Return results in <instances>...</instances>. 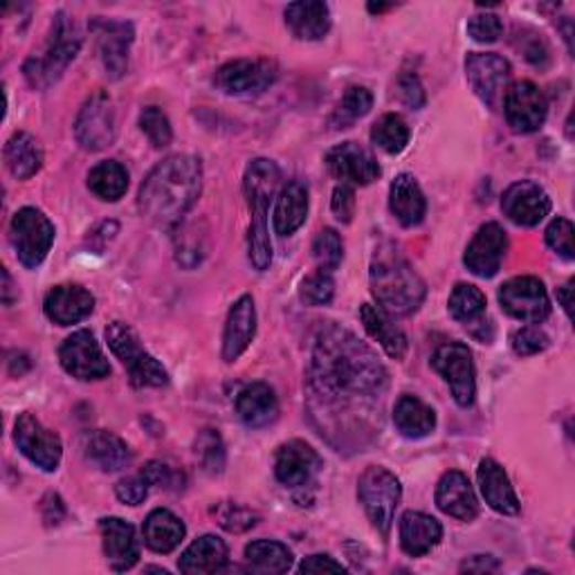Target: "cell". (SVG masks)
Segmentation results:
<instances>
[{"mask_svg": "<svg viewBox=\"0 0 575 575\" xmlns=\"http://www.w3.org/2000/svg\"><path fill=\"white\" fill-rule=\"evenodd\" d=\"M503 32V25L497 14H477L468 21V34L477 43H494Z\"/></svg>", "mask_w": 575, "mask_h": 575, "instance_id": "816d5d0a", "label": "cell"}, {"mask_svg": "<svg viewBox=\"0 0 575 575\" xmlns=\"http://www.w3.org/2000/svg\"><path fill=\"white\" fill-rule=\"evenodd\" d=\"M115 110L106 93H95L82 108L75 136L86 151H104L115 140Z\"/></svg>", "mask_w": 575, "mask_h": 575, "instance_id": "9a60e30c", "label": "cell"}, {"mask_svg": "<svg viewBox=\"0 0 575 575\" xmlns=\"http://www.w3.org/2000/svg\"><path fill=\"white\" fill-rule=\"evenodd\" d=\"M88 187L93 194L99 196L102 201L115 203L126 194V189H129V171H126V167H121L115 160L99 162L88 173Z\"/></svg>", "mask_w": 575, "mask_h": 575, "instance_id": "74e56055", "label": "cell"}, {"mask_svg": "<svg viewBox=\"0 0 575 575\" xmlns=\"http://www.w3.org/2000/svg\"><path fill=\"white\" fill-rule=\"evenodd\" d=\"M203 187V164L194 156H169L140 187V210L156 225L178 223L196 203Z\"/></svg>", "mask_w": 575, "mask_h": 575, "instance_id": "7a4b0ae2", "label": "cell"}, {"mask_svg": "<svg viewBox=\"0 0 575 575\" xmlns=\"http://www.w3.org/2000/svg\"><path fill=\"white\" fill-rule=\"evenodd\" d=\"M546 243L553 252H557L564 262L575 259L573 247V223L568 219H555L546 230Z\"/></svg>", "mask_w": 575, "mask_h": 575, "instance_id": "c3c4849f", "label": "cell"}, {"mask_svg": "<svg viewBox=\"0 0 575 575\" xmlns=\"http://www.w3.org/2000/svg\"><path fill=\"white\" fill-rule=\"evenodd\" d=\"M331 207L340 223H351L355 216V191L349 184H338L333 191Z\"/></svg>", "mask_w": 575, "mask_h": 575, "instance_id": "db71d44e", "label": "cell"}, {"mask_svg": "<svg viewBox=\"0 0 575 575\" xmlns=\"http://www.w3.org/2000/svg\"><path fill=\"white\" fill-rule=\"evenodd\" d=\"M10 238L19 262L25 268H36L43 264L54 243V225L41 210L23 207L12 219Z\"/></svg>", "mask_w": 575, "mask_h": 575, "instance_id": "ba28073f", "label": "cell"}, {"mask_svg": "<svg viewBox=\"0 0 575 575\" xmlns=\"http://www.w3.org/2000/svg\"><path fill=\"white\" fill-rule=\"evenodd\" d=\"M501 210L515 225L535 227L549 216L551 199L537 182L520 180L505 189Z\"/></svg>", "mask_w": 575, "mask_h": 575, "instance_id": "e0dca14e", "label": "cell"}, {"mask_svg": "<svg viewBox=\"0 0 575 575\" xmlns=\"http://www.w3.org/2000/svg\"><path fill=\"white\" fill-rule=\"evenodd\" d=\"M196 457L207 475H221L225 468V445L216 429H203L196 438Z\"/></svg>", "mask_w": 575, "mask_h": 575, "instance_id": "ee69618b", "label": "cell"}, {"mask_svg": "<svg viewBox=\"0 0 575 575\" xmlns=\"http://www.w3.org/2000/svg\"><path fill=\"white\" fill-rule=\"evenodd\" d=\"M390 207L392 214L398 219L403 227L420 225L427 212V201L423 196V189L414 175L401 173L390 189Z\"/></svg>", "mask_w": 575, "mask_h": 575, "instance_id": "f1b7e54d", "label": "cell"}, {"mask_svg": "<svg viewBox=\"0 0 575 575\" xmlns=\"http://www.w3.org/2000/svg\"><path fill=\"white\" fill-rule=\"evenodd\" d=\"M279 182H281V171L268 158L252 160L245 171V180H243L247 205L252 210L249 234H247V257H249V264L254 266V270H259V273H266L273 264L268 207L277 194Z\"/></svg>", "mask_w": 575, "mask_h": 575, "instance_id": "3957f363", "label": "cell"}, {"mask_svg": "<svg viewBox=\"0 0 575 575\" xmlns=\"http://www.w3.org/2000/svg\"><path fill=\"white\" fill-rule=\"evenodd\" d=\"M3 281H6V286H3V299H6V304L10 306L12 304V297H10V292H12V277H10V273L3 268Z\"/></svg>", "mask_w": 575, "mask_h": 575, "instance_id": "6125c7cd", "label": "cell"}, {"mask_svg": "<svg viewBox=\"0 0 575 575\" xmlns=\"http://www.w3.org/2000/svg\"><path fill=\"white\" fill-rule=\"evenodd\" d=\"M360 319L366 329V333L385 349V353L392 360H403L407 355V338L405 333L392 322L385 310H380L371 304H364L360 308Z\"/></svg>", "mask_w": 575, "mask_h": 575, "instance_id": "1f68e13d", "label": "cell"}, {"mask_svg": "<svg viewBox=\"0 0 575 575\" xmlns=\"http://www.w3.org/2000/svg\"><path fill=\"white\" fill-rule=\"evenodd\" d=\"M286 25L301 41H319L331 30V10L319 0H301L286 8Z\"/></svg>", "mask_w": 575, "mask_h": 575, "instance_id": "83f0119b", "label": "cell"}, {"mask_svg": "<svg viewBox=\"0 0 575 575\" xmlns=\"http://www.w3.org/2000/svg\"><path fill=\"white\" fill-rule=\"evenodd\" d=\"M327 169L342 184H371L380 178V164L373 153L358 142L338 145L327 153Z\"/></svg>", "mask_w": 575, "mask_h": 575, "instance_id": "ffe728a7", "label": "cell"}, {"mask_svg": "<svg viewBox=\"0 0 575 575\" xmlns=\"http://www.w3.org/2000/svg\"><path fill=\"white\" fill-rule=\"evenodd\" d=\"M510 347L522 358L537 355L549 349V336L535 327H522L510 338Z\"/></svg>", "mask_w": 575, "mask_h": 575, "instance_id": "681fc988", "label": "cell"}, {"mask_svg": "<svg viewBox=\"0 0 575 575\" xmlns=\"http://www.w3.org/2000/svg\"><path fill=\"white\" fill-rule=\"evenodd\" d=\"M95 308V297L77 284L56 286L47 292L43 310L50 322L58 327H71L86 319Z\"/></svg>", "mask_w": 575, "mask_h": 575, "instance_id": "7402d4cb", "label": "cell"}, {"mask_svg": "<svg viewBox=\"0 0 575 575\" xmlns=\"http://www.w3.org/2000/svg\"><path fill=\"white\" fill-rule=\"evenodd\" d=\"M115 494L121 503L126 505H140L145 503L147 494H149V483L147 479L140 475V477H129V479H121L117 486H115Z\"/></svg>", "mask_w": 575, "mask_h": 575, "instance_id": "f5cc1de1", "label": "cell"}, {"mask_svg": "<svg viewBox=\"0 0 575 575\" xmlns=\"http://www.w3.org/2000/svg\"><path fill=\"white\" fill-rule=\"evenodd\" d=\"M184 524L171 510L158 508L145 522V544L156 553H171L184 540Z\"/></svg>", "mask_w": 575, "mask_h": 575, "instance_id": "e575fe53", "label": "cell"}, {"mask_svg": "<svg viewBox=\"0 0 575 575\" xmlns=\"http://www.w3.org/2000/svg\"><path fill=\"white\" fill-rule=\"evenodd\" d=\"M440 540H443V526H440L438 520H434L425 513H416V510H409V513L403 515V520H401V546L407 555L423 557Z\"/></svg>", "mask_w": 575, "mask_h": 575, "instance_id": "f546056e", "label": "cell"}, {"mask_svg": "<svg viewBox=\"0 0 575 575\" xmlns=\"http://www.w3.org/2000/svg\"><path fill=\"white\" fill-rule=\"evenodd\" d=\"M394 423L407 438H425L436 427V414L416 396H401L394 407Z\"/></svg>", "mask_w": 575, "mask_h": 575, "instance_id": "d590c367", "label": "cell"}, {"mask_svg": "<svg viewBox=\"0 0 575 575\" xmlns=\"http://www.w3.org/2000/svg\"><path fill=\"white\" fill-rule=\"evenodd\" d=\"M371 140L377 149H382L390 156H396L405 151L409 145V126L401 115H382L371 129Z\"/></svg>", "mask_w": 575, "mask_h": 575, "instance_id": "ab89813d", "label": "cell"}, {"mask_svg": "<svg viewBox=\"0 0 575 575\" xmlns=\"http://www.w3.org/2000/svg\"><path fill=\"white\" fill-rule=\"evenodd\" d=\"M14 443L23 457H28L36 468L54 472L63 457V445L58 434L47 429L36 416L21 414L14 423Z\"/></svg>", "mask_w": 575, "mask_h": 575, "instance_id": "7c38bea8", "label": "cell"}, {"mask_svg": "<svg viewBox=\"0 0 575 575\" xmlns=\"http://www.w3.org/2000/svg\"><path fill=\"white\" fill-rule=\"evenodd\" d=\"M347 568L329 555H310L299 564V573H344Z\"/></svg>", "mask_w": 575, "mask_h": 575, "instance_id": "6f0895ef", "label": "cell"}, {"mask_svg": "<svg viewBox=\"0 0 575 575\" xmlns=\"http://www.w3.org/2000/svg\"><path fill=\"white\" fill-rule=\"evenodd\" d=\"M104 537V553L113 571H129L140 557V544L136 529L119 518H106L99 522Z\"/></svg>", "mask_w": 575, "mask_h": 575, "instance_id": "d4e9b609", "label": "cell"}, {"mask_svg": "<svg viewBox=\"0 0 575 575\" xmlns=\"http://www.w3.org/2000/svg\"><path fill=\"white\" fill-rule=\"evenodd\" d=\"M398 95L409 108H423L425 106V90L416 75H403L398 79Z\"/></svg>", "mask_w": 575, "mask_h": 575, "instance_id": "9f6ffc18", "label": "cell"}, {"mask_svg": "<svg viewBox=\"0 0 575 575\" xmlns=\"http://www.w3.org/2000/svg\"><path fill=\"white\" fill-rule=\"evenodd\" d=\"M499 304L510 315L526 324H540L551 315L546 288L535 277H515L499 288Z\"/></svg>", "mask_w": 575, "mask_h": 575, "instance_id": "8fae6325", "label": "cell"}, {"mask_svg": "<svg viewBox=\"0 0 575 575\" xmlns=\"http://www.w3.org/2000/svg\"><path fill=\"white\" fill-rule=\"evenodd\" d=\"M477 479H479L481 494L492 510H497V513H501V515H520V508H522L520 499H518L513 486H510L508 475L503 472V468L497 461L483 459L479 464Z\"/></svg>", "mask_w": 575, "mask_h": 575, "instance_id": "4316f807", "label": "cell"}, {"mask_svg": "<svg viewBox=\"0 0 575 575\" xmlns=\"http://www.w3.org/2000/svg\"><path fill=\"white\" fill-rule=\"evenodd\" d=\"M308 216V191L301 182H290L277 199L275 210V232L279 236L295 234Z\"/></svg>", "mask_w": 575, "mask_h": 575, "instance_id": "836d02e7", "label": "cell"}, {"mask_svg": "<svg viewBox=\"0 0 575 575\" xmlns=\"http://www.w3.org/2000/svg\"><path fill=\"white\" fill-rule=\"evenodd\" d=\"M436 505L445 515L461 522H470L479 515L477 494L464 472H447L436 486Z\"/></svg>", "mask_w": 575, "mask_h": 575, "instance_id": "cb8c5ba5", "label": "cell"}, {"mask_svg": "<svg viewBox=\"0 0 575 575\" xmlns=\"http://www.w3.org/2000/svg\"><path fill=\"white\" fill-rule=\"evenodd\" d=\"M245 560L254 571L262 573H286L292 566L290 549L275 540H257L247 544Z\"/></svg>", "mask_w": 575, "mask_h": 575, "instance_id": "f35d334b", "label": "cell"}, {"mask_svg": "<svg viewBox=\"0 0 575 575\" xmlns=\"http://www.w3.org/2000/svg\"><path fill=\"white\" fill-rule=\"evenodd\" d=\"M520 50H522V54L526 56V61H531L533 66H537V68H544L546 63H549V58H551V54H549V45L544 43V39H540L537 34H529V36H520Z\"/></svg>", "mask_w": 575, "mask_h": 575, "instance_id": "11a10c76", "label": "cell"}, {"mask_svg": "<svg viewBox=\"0 0 575 575\" xmlns=\"http://www.w3.org/2000/svg\"><path fill=\"white\" fill-rule=\"evenodd\" d=\"M505 249H508V236L503 227L499 223H486L470 241L464 264L472 275L481 279H490L499 273L505 257Z\"/></svg>", "mask_w": 575, "mask_h": 575, "instance_id": "ac0fdd59", "label": "cell"}, {"mask_svg": "<svg viewBox=\"0 0 575 575\" xmlns=\"http://www.w3.org/2000/svg\"><path fill=\"white\" fill-rule=\"evenodd\" d=\"M503 113L515 134H535L546 121L549 104L535 84L518 82L503 95Z\"/></svg>", "mask_w": 575, "mask_h": 575, "instance_id": "5bb4252c", "label": "cell"}, {"mask_svg": "<svg viewBox=\"0 0 575 575\" xmlns=\"http://www.w3.org/2000/svg\"><path fill=\"white\" fill-rule=\"evenodd\" d=\"M497 568H499V562L492 555H472L470 560H466L461 564V571H470V573H490Z\"/></svg>", "mask_w": 575, "mask_h": 575, "instance_id": "91938a15", "label": "cell"}, {"mask_svg": "<svg viewBox=\"0 0 575 575\" xmlns=\"http://www.w3.org/2000/svg\"><path fill=\"white\" fill-rule=\"evenodd\" d=\"M358 494L364 505V513L371 524L382 533L390 535L396 518V508L401 503V481L387 468L371 466L362 472L358 481Z\"/></svg>", "mask_w": 575, "mask_h": 575, "instance_id": "52a82bcc", "label": "cell"}, {"mask_svg": "<svg viewBox=\"0 0 575 575\" xmlns=\"http://www.w3.org/2000/svg\"><path fill=\"white\" fill-rule=\"evenodd\" d=\"M257 336V308L249 295H243L230 310L223 333V360L236 362Z\"/></svg>", "mask_w": 575, "mask_h": 575, "instance_id": "603a6c76", "label": "cell"}, {"mask_svg": "<svg viewBox=\"0 0 575 575\" xmlns=\"http://www.w3.org/2000/svg\"><path fill=\"white\" fill-rule=\"evenodd\" d=\"M82 43H84V36H82V30L77 28V23L73 19H68L66 14H56L43 52L32 54L25 61L23 73H25L28 84L36 90L50 88L75 61V56L82 50Z\"/></svg>", "mask_w": 575, "mask_h": 575, "instance_id": "5b68a950", "label": "cell"}, {"mask_svg": "<svg viewBox=\"0 0 575 575\" xmlns=\"http://www.w3.org/2000/svg\"><path fill=\"white\" fill-rule=\"evenodd\" d=\"M322 468V459L312 450V447L304 440H290L279 447L277 461H275V475L279 483L286 488H304L308 486L315 475Z\"/></svg>", "mask_w": 575, "mask_h": 575, "instance_id": "44dd1931", "label": "cell"}, {"mask_svg": "<svg viewBox=\"0 0 575 575\" xmlns=\"http://www.w3.org/2000/svg\"><path fill=\"white\" fill-rule=\"evenodd\" d=\"M236 414L247 427H268L279 418V401L266 382H252L236 396Z\"/></svg>", "mask_w": 575, "mask_h": 575, "instance_id": "484cf974", "label": "cell"}, {"mask_svg": "<svg viewBox=\"0 0 575 575\" xmlns=\"http://www.w3.org/2000/svg\"><path fill=\"white\" fill-rule=\"evenodd\" d=\"M390 373L371 347L351 331L327 324L319 329L310 355V390L329 407H349L355 401L380 398Z\"/></svg>", "mask_w": 575, "mask_h": 575, "instance_id": "6da1fadb", "label": "cell"}, {"mask_svg": "<svg viewBox=\"0 0 575 575\" xmlns=\"http://www.w3.org/2000/svg\"><path fill=\"white\" fill-rule=\"evenodd\" d=\"M279 77L277 63L270 58H236L219 68L214 84L225 95H259Z\"/></svg>", "mask_w": 575, "mask_h": 575, "instance_id": "30bf717a", "label": "cell"}, {"mask_svg": "<svg viewBox=\"0 0 575 575\" xmlns=\"http://www.w3.org/2000/svg\"><path fill=\"white\" fill-rule=\"evenodd\" d=\"M227 566V546L216 535H203L178 560V568L189 575L219 573Z\"/></svg>", "mask_w": 575, "mask_h": 575, "instance_id": "4dcf8cb0", "label": "cell"}, {"mask_svg": "<svg viewBox=\"0 0 575 575\" xmlns=\"http://www.w3.org/2000/svg\"><path fill=\"white\" fill-rule=\"evenodd\" d=\"M6 164L19 180H30L43 164V151L30 134H14L6 145Z\"/></svg>", "mask_w": 575, "mask_h": 575, "instance_id": "8d00e7d4", "label": "cell"}, {"mask_svg": "<svg viewBox=\"0 0 575 575\" xmlns=\"http://www.w3.org/2000/svg\"><path fill=\"white\" fill-rule=\"evenodd\" d=\"M58 360L63 369L79 380H102L110 375V364L90 331H77L63 342Z\"/></svg>", "mask_w": 575, "mask_h": 575, "instance_id": "2e32d148", "label": "cell"}, {"mask_svg": "<svg viewBox=\"0 0 575 575\" xmlns=\"http://www.w3.org/2000/svg\"><path fill=\"white\" fill-rule=\"evenodd\" d=\"M371 292L380 310L405 317L420 308L427 288L407 262L394 254H380L371 264Z\"/></svg>", "mask_w": 575, "mask_h": 575, "instance_id": "277c9868", "label": "cell"}, {"mask_svg": "<svg viewBox=\"0 0 575 575\" xmlns=\"http://www.w3.org/2000/svg\"><path fill=\"white\" fill-rule=\"evenodd\" d=\"M140 129L147 134L149 142L156 149H164L171 145V138H173L171 124H169V117L160 108H156V106L145 108V113L140 115Z\"/></svg>", "mask_w": 575, "mask_h": 575, "instance_id": "bcb514c9", "label": "cell"}, {"mask_svg": "<svg viewBox=\"0 0 575 575\" xmlns=\"http://www.w3.org/2000/svg\"><path fill=\"white\" fill-rule=\"evenodd\" d=\"M106 342L115 358L129 369L134 387H164L169 385V375L164 366L142 349L138 333L124 322H113L106 329Z\"/></svg>", "mask_w": 575, "mask_h": 575, "instance_id": "8992f818", "label": "cell"}, {"mask_svg": "<svg viewBox=\"0 0 575 575\" xmlns=\"http://www.w3.org/2000/svg\"><path fill=\"white\" fill-rule=\"evenodd\" d=\"M333 295H336V281L327 270H317L308 275L299 288V297L306 306H327L331 304Z\"/></svg>", "mask_w": 575, "mask_h": 575, "instance_id": "f6af8a7d", "label": "cell"}, {"mask_svg": "<svg viewBox=\"0 0 575 575\" xmlns=\"http://www.w3.org/2000/svg\"><path fill=\"white\" fill-rule=\"evenodd\" d=\"M97 36V50L106 73L113 79L124 77L129 68V47L134 43V25L124 21H106L99 19L90 25Z\"/></svg>", "mask_w": 575, "mask_h": 575, "instance_id": "d6986e66", "label": "cell"}, {"mask_svg": "<svg viewBox=\"0 0 575 575\" xmlns=\"http://www.w3.org/2000/svg\"><path fill=\"white\" fill-rule=\"evenodd\" d=\"M142 477L147 479L149 486H158L164 490L182 488V475L162 461H149L142 470Z\"/></svg>", "mask_w": 575, "mask_h": 575, "instance_id": "f907efd6", "label": "cell"}, {"mask_svg": "<svg viewBox=\"0 0 575 575\" xmlns=\"http://www.w3.org/2000/svg\"><path fill=\"white\" fill-rule=\"evenodd\" d=\"M571 292H573V281H568L566 286H562V288H557V301L562 304V308H564V312L571 317Z\"/></svg>", "mask_w": 575, "mask_h": 575, "instance_id": "94428289", "label": "cell"}, {"mask_svg": "<svg viewBox=\"0 0 575 575\" xmlns=\"http://www.w3.org/2000/svg\"><path fill=\"white\" fill-rule=\"evenodd\" d=\"M373 106V95L369 88L364 86H351L342 102L338 104L333 117H331V126L333 129H349L358 119H362Z\"/></svg>", "mask_w": 575, "mask_h": 575, "instance_id": "b9f144b4", "label": "cell"}, {"mask_svg": "<svg viewBox=\"0 0 575 575\" xmlns=\"http://www.w3.org/2000/svg\"><path fill=\"white\" fill-rule=\"evenodd\" d=\"M450 312L457 322L477 324L486 312V295L472 284H457L450 295Z\"/></svg>", "mask_w": 575, "mask_h": 575, "instance_id": "60d3db41", "label": "cell"}, {"mask_svg": "<svg viewBox=\"0 0 575 575\" xmlns=\"http://www.w3.org/2000/svg\"><path fill=\"white\" fill-rule=\"evenodd\" d=\"M84 447H86L88 459L95 461L104 472H119L131 464L129 445H126L113 432L95 429V432L86 434Z\"/></svg>", "mask_w": 575, "mask_h": 575, "instance_id": "d6a6232c", "label": "cell"}, {"mask_svg": "<svg viewBox=\"0 0 575 575\" xmlns=\"http://www.w3.org/2000/svg\"><path fill=\"white\" fill-rule=\"evenodd\" d=\"M432 366L445 377L447 385L452 390V396L459 407H472L477 396V373L472 353L461 342H450L436 349L432 358Z\"/></svg>", "mask_w": 575, "mask_h": 575, "instance_id": "9c48e42d", "label": "cell"}, {"mask_svg": "<svg viewBox=\"0 0 575 575\" xmlns=\"http://www.w3.org/2000/svg\"><path fill=\"white\" fill-rule=\"evenodd\" d=\"M466 75L477 97L486 106L497 108L508 90L513 68H510V63L499 54L472 52L466 58Z\"/></svg>", "mask_w": 575, "mask_h": 575, "instance_id": "4fadbf2b", "label": "cell"}, {"mask_svg": "<svg viewBox=\"0 0 575 575\" xmlns=\"http://www.w3.org/2000/svg\"><path fill=\"white\" fill-rule=\"evenodd\" d=\"M257 522H259L257 513H252V510L245 505H238V503L219 505V524L230 533H245L257 526Z\"/></svg>", "mask_w": 575, "mask_h": 575, "instance_id": "7dc6e473", "label": "cell"}, {"mask_svg": "<svg viewBox=\"0 0 575 575\" xmlns=\"http://www.w3.org/2000/svg\"><path fill=\"white\" fill-rule=\"evenodd\" d=\"M312 257H315L319 270H327V273L338 270L344 259V245H342L340 234L331 227L319 232L312 243Z\"/></svg>", "mask_w": 575, "mask_h": 575, "instance_id": "7bdbcfd3", "label": "cell"}, {"mask_svg": "<svg viewBox=\"0 0 575 575\" xmlns=\"http://www.w3.org/2000/svg\"><path fill=\"white\" fill-rule=\"evenodd\" d=\"M41 513H43V522L47 526H58L63 522V518H66V505H63L61 497L58 494H47L43 497L41 501Z\"/></svg>", "mask_w": 575, "mask_h": 575, "instance_id": "680465c9", "label": "cell"}]
</instances>
